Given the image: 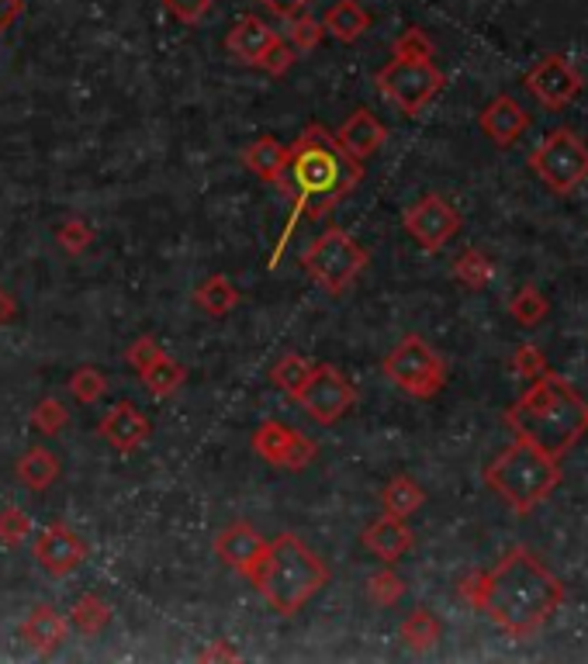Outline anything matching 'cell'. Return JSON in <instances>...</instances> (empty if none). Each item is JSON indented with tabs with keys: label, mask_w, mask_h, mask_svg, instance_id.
Segmentation results:
<instances>
[{
	"label": "cell",
	"mask_w": 588,
	"mask_h": 664,
	"mask_svg": "<svg viewBox=\"0 0 588 664\" xmlns=\"http://www.w3.org/2000/svg\"><path fill=\"white\" fill-rule=\"evenodd\" d=\"M163 4L177 21H184V24H197L212 11V0H163Z\"/></svg>",
	"instance_id": "b9f144b4"
},
{
	"label": "cell",
	"mask_w": 588,
	"mask_h": 664,
	"mask_svg": "<svg viewBox=\"0 0 588 664\" xmlns=\"http://www.w3.org/2000/svg\"><path fill=\"white\" fill-rule=\"evenodd\" d=\"M530 167L554 194H571L588 181V142L571 129H554L533 149Z\"/></svg>",
	"instance_id": "ba28073f"
},
{
	"label": "cell",
	"mask_w": 588,
	"mask_h": 664,
	"mask_svg": "<svg viewBox=\"0 0 588 664\" xmlns=\"http://www.w3.org/2000/svg\"><path fill=\"white\" fill-rule=\"evenodd\" d=\"M267 544L270 540H264L249 523H233L215 536V557L228 571H236L239 578L253 581L267 557Z\"/></svg>",
	"instance_id": "5bb4252c"
},
{
	"label": "cell",
	"mask_w": 588,
	"mask_h": 664,
	"mask_svg": "<svg viewBox=\"0 0 588 664\" xmlns=\"http://www.w3.org/2000/svg\"><path fill=\"white\" fill-rule=\"evenodd\" d=\"M322 39H325L322 21H316L309 11L288 18V45L295 49V53H312V49H319Z\"/></svg>",
	"instance_id": "d6a6232c"
},
{
	"label": "cell",
	"mask_w": 588,
	"mask_h": 664,
	"mask_svg": "<svg viewBox=\"0 0 588 664\" xmlns=\"http://www.w3.org/2000/svg\"><path fill=\"white\" fill-rule=\"evenodd\" d=\"M97 432H100V440H105L111 450L136 453L142 443H149L152 426H149L146 413H139L132 401H118V405L108 408L105 419L97 422Z\"/></svg>",
	"instance_id": "2e32d148"
},
{
	"label": "cell",
	"mask_w": 588,
	"mask_h": 664,
	"mask_svg": "<svg viewBox=\"0 0 588 664\" xmlns=\"http://www.w3.org/2000/svg\"><path fill=\"white\" fill-rule=\"evenodd\" d=\"M484 484H489L516 516H530L560 484V464L557 457L516 437L513 447H505L495 461L484 468Z\"/></svg>",
	"instance_id": "5b68a950"
},
{
	"label": "cell",
	"mask_w": 588,
	"mask_h": 664,
	"mask_svg": "<svg viewBox=\"0 0 588 664\" xmlns=\"http://www.w3.org/2000/svg\"><path fill=\"white\" fill-rule=\"evenodd\" d=\"M513 371L520 374V377H526V381H536L541 374H547V356L536 350L533 343H523V346H516V353H513Z\"/></svg>",
	"instance_id": "60d3db41"
},
{
	"label": "cell",
	"mask_w": 588,
	"mask_h": 664,
	"mask_svg": "<svg viewBox=\"0 0 588 664\" xmlns=\"http://www.w3.org/2000/svg\"><path fill=\"white\" fill-rule=\"evenodd\" d=\"M32 536V520L29 513H21L18 505H8L4 513H0V544L8 547H18Z\"/></svg>",
	"instance_id": "74e56055"
},
{
	"label": "cell",
	"mask_w": 588,
	"mask_h": 664,
	"mask_svg": "<svg viewBox=\"0 0 588 664\" xmlns=\"http://www.w3.org/2000/svg\"><path fill=\"white\" fill-rule=\"evenodd\" d=\"M14 474L29 492H45L49 484H56V478H60V461L45 447H32L18 457Z\"/></svg>",
	"instance_id": "d4e9b609"
},
{
	"label": "cell",
	"mask_w": 588,
	"mask_h": 664,
	"mask_svg": "<svg viewBox=\"0 0 588 664\" xmlns=\"http://www.w3.org/2000/svg\"><path fill=\"white\" fill-rule=\"evenodd\" d=\"M288 163V146H280L274 136H260L257 142H249L243 152V167L264 184H280V173Z\"/></svg>",
	"instance_id": "7402d4cb"
},
{
	"label": "cell",
	"mask_w": 588,
	"mask_h": 664,
	"mask_svg": "<svg viewBox=\"0 0 588 664\" xmlns=\"http://www.w3.org/2000/svg\"><path fill=\"white\" fill-rule=\"evenodd\" d=\"M108 623H111V606L100 596H94V592L81 596V599H76V606L70 609V626L81 630L84 636H97Z\"/></svg>",
	"instance_id": "f1b7e54d"
},
{
	"label": "cell",
	"mask_w": 588,
	"mask_h": 664,
	"mask_svg": "<svg viewBox=\"0 0 588 664\" xmlns=\"http://www.w3.org/2000/svg\"><path fill=\"white\" fill-rule=\"evenodd\" d=\"M367 29H371V14L356 4V0H336V4H329V11L322 14V32L346 45L364 39Z\"/></svg>",
	"instance_id": "603a6c76"
},
{
	"label": "cell",
	"mask_w": 588,
	"mask_h": 664,
	"mask_svg": "<svg viewBox=\"0 0 588 664\" xmlns=\"http://www.w3.org/2000/svg\"><path fill=\"white\" fill-rule=\"evenodd\" d=\"M361 544H364L374 557H381V560H388V565H395L398 557H405L408 550H413V529L405 526V520L385 513V516L374 520V523L361 533Z\"/></svg>",
	"instance_id": "ffe728a7"
},
{
	"label": "cell",
	"mask_w": 588,
	"mask_h": 664,
	"mask_svg": "<svg viewBox=\"0 0 588 664\" xmlns=\"http://www.w3.org/2000/svg\"><path fill=\"white\" fill-rule=\"evenodd\" d=\"M260 4H264L274 18L288 21V18H295V14H301V11H309L312 0H260Z\"/></svg>",
	"instance_id": "f6af8a7d"
},
{
	"label": "cell",
	"mask_w": 588,
	"mask_h": 664,
	"mask_svg": "<svg viewBox=\"0 0 588 664\" xmlns=\"http://www.w3.org/2000/svg\"><path fill=\"white\" fill-rule=\"evenodd\" d=\"M374 84L402 115L419 118L429 100L443 90L447 76L432 60H392L385 69H377Z\"/></svg>",
	"instance_id": "9c48e42d"
},
{
	"label": "cell",
	"mask_w": 588,
	"mask_h": 664,
	"mask_svg": "<svg viewBox=\"0 0 588 664\" xmlns=\"http://www.w3.org/2000/svg\"><path fill=\"white\" fill-rule=\"evenodd\" d=\"M18 14H21V0H0V32H4Z\"/></svg>",
	"instance_id": "7dc6e473"
},
{
	"label": "cell",
	"mask_w": 588,
	"mask_h": 664,
	"mask_svg": "<svg viewBox=\"0 0 588 664\" xmlns=\"http://www.w3.org/2000/svg\"><path fill=\"white\" fill-rule=\"evenodd\" d=\"M336 142L350 152L353 160H361V163H367L374 152L388 142V129L381 125V118L374 115V111H367V108H361V111H353L340 129H336Z\"/></svg>",
	"instance_id": "ac0fdd59"
},
{
	"label": "cell",
	"mask_w": 588,
	"mask_h": 664,
	"mask_svg": "<svg viewBox=\"0 0 588 664\" xmlns=\"http://www.w3.org/2000/svg\"><path fill=\"white\" fill-rule=\"evenodd\" d=\"M432 53H437V45L423 29H405L395 39V60H432Z\"/></svg>",
	"instance_id": "f35d334b"
},
{
	"label": "cell",
	"mask_w": 588,
	"mask_h": 664,
	"mask_svg": "<svg viewBox=\"0 0 588 664\" xmlns=\"http://www.w3.org/2000/svg\"><path fill=\"white\" fill-rule=\"evenodd\" d=\"M547 298L536 291L533 285H523L516 294H513V301H509V315H513L520 325H536V322H544L547 319Z\"/></svg>",
	"instance_id": "1f68e13d"
},
{
	"label": "cell",
	"mask_w": 588,
	"mask_h": 664,
	"mask_svg": "<svg viewBox=\"0 0 588 664\" xmlns=\"http://www.w3.org/2000/svg\"><path fill=\"white\" fill-rule=\"evenodd\" d=\"M484 578H489V571H471L457 581V596L464 599L471 609L481 612V602H484Z\"/></svg>",
	"instance_id": "ee69618b"
},
{
	"label": "cell",
	"mask_w": 588,
	"mask_h": 664,
	"mask_svg": "<svg viewBox=\"0 0 588 664\" xmlns=\"http://www.w3.org/2000/svg\"><path fill=\"white\" fill-rule=\"evenodd\" d=\"M270 42H274L270 24H267L264 18H253V14L239 18V21L233 24V32L225 35V49H228V53H233L236 60H243V63H257Z\"/></svg>",
	"instance_id": "44dd1931"
},
{
	"label": "cell",
	"mask_w": 588,
	"mask_h": 664,
	"mask_svg": "<svg viewBox=\"0 0 588 664\" xmlns=\"http://www.w3.org/2000/svg\"><path fill=\"white\" fill-rule=\"evenodd\" d=\"M402 641H405V647L408 651H416V654H426V651H432L440 644V633H443V626H440V620L432 617L429 609H413L405 617V623H402Z\"/></svg>",
	"instance_id": "83f0119b"
},
{
	"label": "cell",
	"mask_w": 588,
	"mask_h": 664,
	"mask_svg": "<svg viewBox=\"0 0 588 664\" xmlns=\"http://www.w3.org/2000/svg\"><path fill=\"white\" fill-rule=\"evenodd\" d=\"M56 239H60V246L70 253V257H81V253L94 243V228L84 218H70V222H63L56 228Z\"/></svg>",
	"instance_id": "ab89813d"
},
{
	"label": "cell",
	"mask_w": 588,
	"mask_h": 664,
	"mask_svg": "<svg viewBox=\"0 0 588 664\" xmlns=\"http://www.w3.org/2000/svg\"><path fill=\"white\" fill-rule=\"evenodd\" d=\"M253 450H257V457L270 468H285V471H301L316 461V443L277 419H267L257 426V432H253Z\"/></svg>",
	"instance_id": "4fadbf2b"
},
{
	"label": "cell",
	"mask_w": 588,
	"mask_h": 664,
	"mask_svg": "<svg viewBox=\"0 0 588 664\" xmlns=\"http://www.w3.org/2000/svg\"><path fill=\"white\" fill-rule=\"evenodd\" d=\"M526 90L533 94L536 105L560 111L581 94V73L571 66L568 56L547 53L544 60H536L533 69L526 73Z\"/></svg>",
	"instance_id": "8fae6325"
},
{
	"label": "cell",
	"mask_w": 588,
	"mask_h": 664,
	"mask_svg": "<svg viewBox=\"0 0 588 664\" xmlns=\"http://www.w3.org/2000/svg\"><path fill=\"white\" fill-rule=\"evenodd\" d=\"M530 121H533V118L526 115V108L520 105L516 97H509V94L495 97L492 105L481 111V118H478L481 132L489 136V142H495L499 149L513 146V142L530 129Z\"/></svg>",
	"instance_id": "e0dca14e"
},
{
	"label": "cell",
	"mask_w": 588,
	"mask_h": 664,
	"mask_svg": "<svg viewBox=\"0 0 588 664\" xmlns=\"http://www.w3.org/2000/svg\"><path fill=\"white\" fill-rule=\"evenodd\" d=\"M35 560L53 578H66L87 560V544L70 526L53 523L35 536Z\"/></svg>",
	"instance_id": "9a60e30c"
},
{
	"label": "cell",
	"mask_w": 588,
	"mask_h": 664,
	"mask_svg": "<svg viewBox=\"0 0 588 664\" xmlns=\"http://www.w3.org/2000/svg\"><path fill=\"white\" fill-rule=\"evenodd\" d=\"M298 63V53L288 45V39H280V35H274V42L264 49V56L253 63V66H260L264 73H270V76H285V73H291V66Z\"/></svg>",
	"instance_id": "8d00e7d4"
},
{
	"label": "cell",
	"mask_w": 588,
	"mask_h": 664,
	"mask_svg": "<svg viewBox=\"0 0 588 664\" xmlns=\"http://www.w3.org/2000/svg\"><path fill=\"white\" fill-rule=\"evenodd\" d=\"M405 233L413 236L426 253H440L457 233H460V215L457 208L440 197V194H426L419 197L413 208L405 212Z\"/></svg>",
	"instance_id": "7c38bea8"
},
{
	"label": "cell",
	"mask_w": 588,
	"mask_h": 664,
	"mask_svg": "<svg viewBox=\"0 0 588 664\" xmlns=\"http://www.w3.org/2000/svg\"><path fill=\"white\" fill-rule=\"evenodd\" d=\"M361 181H364V163L353 160L336 142V136H329L322 125H309V129L298 136V142L288 149V163H285V173H280V188L291 194V218H288L285 236L277 243L274 264L301 218H322L325 212L336 208L343 197H350Z\"/></svg>",
	"instance_id": "6da1fadb"
},
{
	"label": "cell",
	"mask_w": 588,
	"mask_h": 664,
	"mask_svg": "<svg viewBox=\"0 0 588 664\" xmlns=\"http://www.w3.org/2000/svg\"><path fill=\"white\" fill-rule=\"evenodd\" d=\"M505 422L520 440H530L533 447L560 461L588 429V405L578 398V392H571L565 377L547 371L509 408Z\"/></svg>",
	"instance_id": "3957f363"
},
{
	"label": "cell",
	"mask_w": 588,
	"mask_h": 664,
	"mask_svg": "<svg viewBox=\"0 0 588 664\" xmlns=\"http://www.w3.org/2000/svg\"><path fill=\"white\" fill-rule=\"evenodd\" d=\"M312 361H304L301 353H285L280 361L270 367V381H274V388L277 392H285L291 401L298 398V392L304 388V381H309V374H312Z\"/></svg>",
	"instance_id": "f546056e"
},
{
	"label": "cell",
	"mask_w": 588,
	"mask_h": 664,
	"mask_svg": "<svg viewBox=\"0 0 588 664\" xmlns=\"http://www.w3.org/2000/svg\"><path fill=\"white\" fill-rule=\"evenodd\" d=\"M194 304H197V309H201L204 315L225 319L228 312H236V304H239V288H236L225 274H212V277H204L201 285H197V291H194Z\"/></svg>",
	"instance_id": "cb8c5ba5"
},
{
	"label": "cell",
	"mask_w": 588,
	"mask_h": 664,
	"mask_svg": "<svg viewBox=\"0 0 588 664\" xmlns=\"http://www.w3.org/2000/svg\"><path fill=\"white\" fill-rule=\"evenodd\" d=\"M105 392H108V381H105V374H100L97 367H76L70 374V395L81 401V405L100 401V398H105Z\"/></svg>",
	"instance_id": "836d02e7"
},
{
	"label": "cell",
	"mask_w": 588,
	"mask_h": 664,
	"mask_svg": "<svg viewBox=\"0 0 588 664\" xmlns=\"http://www.w3.org/2000/svg\"><path fill=\"white\" fill-rule=\"evenodd\" d=\"M453 277H457L464 288H471V291H481V288H489V285H492V277H495V264L489 260V253H481V249H468V253H460V257L453 260Z\"/></svg>",
	"instance_id": "4dcf8cb0"
},
{
	"label": "cell",
	"mask_w": 588,
	"mask_h": 664,
	"mask_svg": "<svg viewBox=\"0 0 588 664\" xmlns=\"http://www.w3.org/2000/svg\"><path fill=\"white\" fill-rule=\"evenodd\" d=\"M160 353H167L157 340H152V336H139L129 350H125V361H129L132 364V371L139 374L142 367H149L152 361H157V356Z\"/></svg>",
	"instance_id": "7bdbcfd3"
},
{
	"label": "cell",
	"mask_w": 588,
	"mask_h": 664,
	"mask_svg": "<svg viewBox=\"0 0 588 664\" xmlns=\"http://www.w3.org/2000/svg\"><path fill=\"white\" fill-rule=\"evenodd\" d=\"M14 315H18V301L4 288H0V325H8Z\"/></svg>",
	"instance_id": "c3c4849f"
},
{
	"label": "cell",
	"mask_w": 588,
	"mask_h": 664,
	"mask_svg": "<svg viewBox=\"0 0 588 664\" xmlns=\"http://www.w3.org/2000/svg\"><path fill=\"white\" fill-rule=\"evenodd\" d=\"M201 657H204V661H236L239 651H236V647H228L225 641H215L209 651H201Z\"/></svg>",
	"instance_id": "bcb514c9"
},
{
	"label": "cell",
	"mask_w": 588,
	"mask_h": 664,
	"mask_svg": "<svg viewBox=\"0 0 588 664\" xmlns=\"http://www.w3.org/2000/svg\"><path fill=\"white\" fill-rule=\"evenodd\" d=\"M367 596H371L374 606L392 609V606H398L402 596H405V581H402L392 568H385V571L371 575V581H367Z\"/></svg>",
	"instance_id": "d590c367"
},
{
	"label": "cell",
	"mask_w": 588,
	"mask_h": 664,
	"mask_svg": "<svg viewBox=\"0 0 588 664\" xmlns=\"http://www.w3.org/2000/svg\"><path fill=\"white\" fill-rule=\"evenodd\" d=\"M139 377H142V385H146L152 395H157V398H170V395H177V392L184 388L188 367H184L181 361H173L170 353H160L149 367L139 371Z\"/></svg>",
	"instance_id": "484cf974"
},
{
	"label": "cell",
	"mask_w": 588,
	"mask_h": 664,
	"mask_svg": "<svg viewBox=\"0 0 588 664\" xmlns=\"http://www.w3.org/2000/svg\"><path fill=\"white\" fill-rule=\"evenodd\" d=\"M295 401L319 426H332V422H340L350 413V408L356 405V388L346 381V374L336 371L332 364H316Z\"/></svg>",
	"instance_id": "30bf717a"
},
{
	"label": "cell",
	"mask_w": 588,
	"mask_h": 664,
	"mask_svg": "<svg viewBox=\"0 0 588 664\" xmlns=\"http://www.w3.org/2000/svg\"><path fill=\"white\" fill-rule=\"evenodd\" d=\"M70 422V413L60 398H42L35 408H32V426L42 432V437H60Z\"/></svg>",
	"instance_id": "e575fe53"
},
{
	"label": "cell",
	"mask_w": 588,
	"mask_h": 664,
	"mask_svg": "<svg viewBox=\"0 0 588 664\" xmlns=\"http://www.w3.org/2000/svg\"><path fill=\"white\" fill-rule=\"evenodd\" d=\"M329 581V568L322 557L295 533H280L267 544V557L253 578L257 592L280 617H295L309 599H316Z\"/></svg>",
	"instance_id": "277c9868"
},
{
	"label": "cell",
	"mask_w": 588,
	"mask_h": 664,
	"mask_svg": "<svg viewBox=\"0 0 588 664\" xmlns=\"http://www.w3.org/2000/svg\"><path fill=\"white\" fill-rule=\"evenodd\" d=\"M565 602V585H560L541 560L526 547L509 550L499 565L484 578V602L481 612L509 633V636H530L541 630L557 606Z\"/></svg>",
	"instance_id": "7a4b0ae2"
},
{
	"label": "cell",
	"mask_w": 588,
	"mask_h": 664,
	"mask_svg": "<svg viewBox=\"0 0 588 664\" xmlns=\"http://www.w3.org/2000/svg\"><path fill=\"white\" fill-rule=\"evenodd\" d=\"M385 377L395 388H402L413 398H437L447 385V364L443 356L419 336H405L388 356H385Z\"/></svg>",
	"instance_id": "52a82bcc"
},
{
	"label": "cell",
	"mask_w": 588,
	"mask_h": 664,
	"mask_svg": "<svg viewBox=\"0 0 588 664\" xmlns=\"http://www.w3.org/2000/svg\"><path fill=\"white\" fill-rule=\"evenodd\" d=\"M423 502H426V492L408 474L392 478L385 484V492H381V505H385V513L398 516V520H408L413 513H419Z\"/></svg>",
	"instance_id": "4316f807"
},
{
	"label": "cell",
	"mask_w": 588,
	"mask_h": 664,
	"mask_svg": "<svg viewBox=\"0 0 588 664\" xmlns=\"http://www.w3.org/2000/svg\"><path fill=\"white\" fill-rule=\"evenodd\" d=\"M66 636H70V620L60 617L53 606H35L21 620V641L35 654H53L56 647H63Z\"/></svg>",
	"instance_id": "d6986e66"
},
{
	"label": "cell",
	"mask_w": 588,
	"mask_h": 664,
	"mask_svg": "<svg viewBox=\"0 0 588 664\" xmlns=\"http://www.w3.org/2000/svg\"><path fill=\"white\" fill-rule=\"evenodd\" d=\"M301 267L312 274V280L322 291L343 294L367 267V249L350 233H343V228H325V233L301 253Z\"/></svg>",
	"instance_id": "8992f818"
}]
</instances>
